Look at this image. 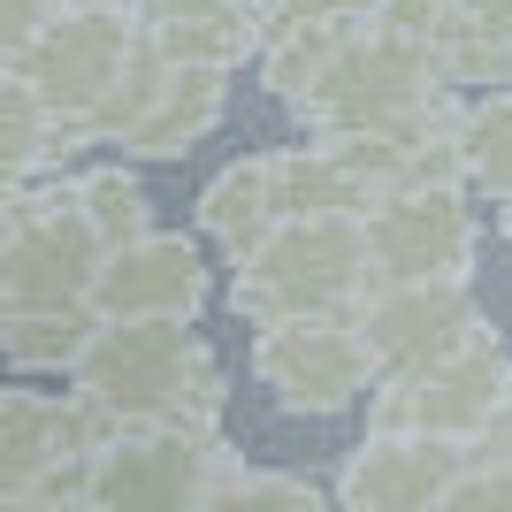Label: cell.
Wrapping results in <instances>:
<instances>
[{
  "instance_id": "cell-21",
  "label": "cell",
  "mask_w": 512,
  "mask_h": 512,
  "mask_svg": "<svg viewBox=\"0 0 512 512\" xmlns=\"http://www.w3.org/2000/svg\"><path fill=\"white\" fill-rule=\"evenodd\" d=\"M46 153H62V130L46 115V100L23 85L16 69H0V184H23Z\"/></svg>"
},
{
  "instance_id": "cell-24",
  "label": "cell",
  "mask_w": 512,
  "mask_h": 512,
  "mask_svg": "<svg viewBox=\"0 0 512 512\" xmlns=\"http://www.w3.org/2000/svg\"><path fill=\"white\" fill-rule=\"evenodd\" d=\"M54 8H62V0H0V69H8L23 46H31V31H39Z\"/></svg>"
},
{
  "instance_id": "cell-16",
  "label": "cell",
  "mask_w": 512,
  "mask_h": 512,
  "mask_svg": "<svg viewBox=\"0 0 512 512\" xmlns=\"http://www.w3.org/2000/svg\"><path fill=\"white\" fill-rule=\"evenodd\" d=\"M375 0H253V69L260 85L291 100L329 54L367 23Z\"/></svg>"
},
{
  "instance_id": "cell-25",
  "label": "cell",
  "mask_w": 512,
  "mask_h": 512,
  "mask_svg": "<svg viewBox=\"0 0 512 512\" xmlns=\"http://www.w3.org/2000/svg\"><path fill=\"white\" fill-rule=\"evenodd\" d=\"M459 31H474V39L512 54V0H459Z\"/></svg>"
},
{
  "instance_id": "cell-11",
  "label": "cell",
  "mask_w": 512,
  "mask_h": 512,
  "mask_svg": "<svg viewBox=\"0 0 512 512\" xmlns=\"http://www.w3.org/2000/svg\"><path fill=\"white\" fill-rule=\"evenodd\" d=\"M352 329L367 344V367H375V383L390 375H413L428 367L436 352L482 329V299H474V276H413V283H367L360 299L344 306Z\"/></svg>"
},
{
  "instance_id": "cell-14",
  "label": "cell",
  "mask_w": 512,
  "mask_h": 512,
  "mask_svg": "<svg viewBox=\"0 0 512 512\" xmlns=\"http://www.w3.org/2000/svg\"><path fill=\"white\" fill-rule=\"evenodd\" d=\"M107 436V421L77 390H0V505H39L46 467L85 459Z\"/></svg>"
},
{
  "instance_id": "cell-9",
  "label": "cell",
  "mask_w": 512,
  "mask_h": 512,
  "mask_svg": "<svg viewBox=\"0 0 512 512\" xmlns=\"http://www.w3.org/2000/svg\"><path fill=\"white\" fill-rule=\"evenodd\" d=\"M360 237H367V283L474 276V253H482L467 184H398V192L367 199Z\"/></svg>"
},
{
  "instance_id": "cell-17",
  "label": "cell",
  "mask_w": 512,
  "mask_h": 512,
  "mask_svg": "<svg viewBox=\"0 0 512 512\" xmlns=\"http://www.w3.org/2000/svg\"><path fill=\"white\" fill-rule=\"evenodd\" d=\"M100 329L92 299H39V306H0V360L16 375H62L77 367V352Z\"/></svg>"
},
{
  "instance_id": "cell-20",
  "label": "cell",
  "mask_w": 512,
  "mask_h": 512,
  "mask_svg": "<svg viewBox=\"0 0 512 512\" xmlns=\"http://www.w3.org/2000/svg\"><path fill=\"white\" fill-rule=\"evenodd\" d=\"M69 192H77V207H85L100 245H123V237L153 230V192L138 176V161H92V169L69 176Z\"/></svg>"
},
{
  "instance_id": "cell-8",
  "label": "cell",
  "mask_w": 512,
  "mask_h": 512,
  "mask_svg": "<svg viewBox=\"0 0 512 512\" xmlns=\"http://www.w3.org/2000/svg\"><path fill=\"white\" fill-rule=\"evenodd\" d=\"M230 459L222 428L192 421H123L92 444L85 505H199L214 467Z\"/></svg>"
},
{
  "instance_id": "cell-10",
  "label": "cell",
  "mask_w": 512,
  "mask_h": 512,
  "mask_svg": "<svg viewBox=\"0 0 512 512\" xmlns=\"http://www.w3.org/2000/svg\"><path fill=\"white\" fill-rule=\"evenodd\" d=\"M505 375H512V344L482 321L451 352H436L428 367L375 383L367 390V421H398V428H428V436H459L467 444L474 428L505 406Z\"/></svg>"
},
{
  "instance_id": "cell-5",
  "label": "cell",
  "mask_w": 512,
  "mask_h": 512,
  "mask_svg": "<svg viewBox=\"0 0 512 512\" xmlns=\"http://www.w3.org/2000/svg\"><path fill=\"white\" fill-rule=\"evenodd\" d=\"M130 46H138V8H130V0H107V8H54L8 69L46 100L62 146H92V107H100V92L115 85V69H123Z\"/></svg>"
},
{
  "instance_id": "cell-4",
  "label": "cell",
  "mask_w": 512,
  "mask_h": 512,
  "mask_svg": "<svg viewBox=\"0 0 512 512\" xmlns=\"http://www.w3.org/2000/svg\"><path fill=\"white\" fill-rule=\"evenodd\" d=\"M321 207L360 214V192H352V176H344L329 138H299V146L245 153L222 176H207V192H199V237L237 260L260 230H276L283 214H321Z\"/></svg>"
},
{
  "instance_id": "cell-6",
  "label": "cell",
  "mask_w": 512,
  "mask_h": 512,
  "mask_svg": "<svg viewBox=\"0 0 512 512\" xmlns=\"http://www.w3.org/2000/svg\"><path fill=\"white\" fill-rule=\"evenodd\" d=\"M253 383L291 421H337L375 390V367L352 314H291L253 329Z\"/></svg>"
},
{
  "instance_id": "cell-26",
  "label": "cell",
  "mask_w": 512,
  "mask_h": 512,
  "mask_svg": "<svg viewBox=\"0 0 512 512\" xmlns=\"http://www.w3.org/2000/svg\"><path fill=\"white\" fill-rule=\"evenodd\" d=\"M138 16H207V8H245V0H130Z\"/></svg>"
},
{
  "instance_id": "cell-27",
  "label": "cell",
  "mask_w": 512,
  "mask_h": 512,
  "mask_svg": "<svg viewBox=\"0 0 512 512\" xmlns=\"http://www.w3.org/2000/svg\"><path fill=\"white\" fill-rule=\"evenodd\" d=\"M62 8H107V0H62Z\"/></svg>"
},
{
  "instance_id": "cell-19",
  "label": "cell",
  "mask_w": 512,
  "mask_h": 512,
  "mask_svg": "<svg viewBox=\"0 0 512 512\" xmlns=\"http://www.w3.org/2000/svg\"><path fill=\"white\" fill-rule=\"evenodd\" d=\"M459 176H467V192H490V207H512V85H490L467 100Z\"/></svg>"
},
{
  "instance_id": "cell-23",
  "label": "cell",
  "mask_w": 512,
  "mask_h": 512,
  "mask_svg": "<svg viewBox=\"0 0 512 512\" xmlns=\"http://www.w3.org/2000/svg\"><path fill=\"white\" fill-rule=\"evenodd\" d=\"M367 23L390 31V39H406V46H421V54H436L459 31V0H375Z\"/></svg>"
},
{
  "instance_id": "cell-7",
  "label": "cell",
  "mask_w": 512,
  "mask_h": 512,
  "mask_svg": "<svg viewBox=\"0 0 512 512\" xmlns=\"http://www.w3.org/2000/svg\"><path fill=\"white\" fill-rule=\"evenodd\" d=\"M100 237L69 184L0 199V306H39V299H92L100 276Z\"/></svg>"
},
{
  "instance_id": "cell-13",
  "label": "cell",
  "mask_w": 512,
  "mask_h": 512,
  "mask_svg": "<svg viewBox=\"0 0 512 512\" xmlns=\"http://www.w3.org/2000/svg\"><path fill=\"white\" fill-rule=\"evenodd\" d=\"M467 444L459 436H428V428H398V421H367V436L344 451L329 497L352 512H428L444 505L451 474H459Z\"/></svg>"
},
{
  "instance_id": "cell-22",
  "label": "cell",
  "mask_w": 512,
  "mask_h": 512,
  "mask_svg": "<svg viewBox=\"0 0 512 512\" xmlns=\"http://www.w3.org/2000/svg\"><path fill=\"white\" fill-rule=\"evenodd\" d=\"M199 505H299V512H314V505H329V482L283 474V467H245V459L230 451V459L214 467V482H207Z\"/></svg>"
},
{
  "instance_id": "cell-15",
  "label": "cell",
  "mask_w": 512,
  "mask_h": 512,
  "mask_svg": "<svg viewBox=\"0 0 512 512\" xmlns=\"http://www.w3.org/2000/svg\"><path fill=\"white\" fill-rule=\"evenodd\" d=\"M230 77L237 69H214V62H169L161 54V77L146 85L138 115L123 123V161H184L199 138L222 130L230 115Z\"/></svg>"
},
{
  "instance_id": "cell-1",
  "label": "cell",
  "mask_w": 512,
  "mask_h": 512,
  "mask_svg": "<svg viewBox=\"0 0 512 512\" xmlns=\"http://www.w3.org/2000/svg\"><path fill=\"white\" fill-rule=\"evenodd\" d=\"M69 390L107 428L123 421L222 428V406H230V375L214 360V344L199 337V321H100L69 367Z\"/></svg>"
},
{
  "instance_id": "cell-2",
  "label": "cell",
  "mask_w": 512,
  "mask_h": 512,
  "mask_svg": "<svg viewBox=\"0 0 512 512\" xmlns=\"http://www.w3.org/2000/svg\"><path fill=\"white\" fill-rule=\"evenodd\" d=\"M360 291H367L360 214L321 207V214H283L276 230H260L237 253L230 314L260 329V321H291V314H344Z\"/></svg>"
},
{
  "instance_id": "cell-3",
  "label": "cell",
  "mask_w": 512,
  "mask_h": 512,
  "mask_svg": "<svg viewBox=\"0 0 512 512\" xmlns=\"http://www.w3.org/2000/svg\"><path fill=\"white\" fill-rule=\"evenodd\" d=\"M436 85H444V77H436V54L390 39V31H375V23H360V31H352V39H344L283 107L299 115L306 138H360V130L406 123Z\"/></svg>"
},
{
  "instance_id": "cell-28",
  "label": "cell",
  "mask_w": 512,
  "mask_h": 512,
  "mask_svg": "<svg viewBox=\"0 0 512 512\" xmlns=\"http://www.w3.org/2000/svg\"><path fill=\"white\" fill-rule=\"evenodd\" d=\"M505 237H512V207H505Z\"/></svg>"
},
{
  "instance_id": "cell-12",
  "label": "cell",
  "mask_w": 512,
  "mask_h": 512,
  "mask_svg": "<svg viewBox=\"0 0 512 512\" xmlns=\"http://www.w3.org/2000/svg\"><path fill=\"white\" fill-rule=\"evenodd\" d=\"M207 299H214V276H207L199 237L161 230V222L123 237V245H107L100 276H92L100 321H199Z\"/></svg>"
},
{
  "instance_id": "cell-18",
  "label": "cell",
  "mask_w": 512,
  "mask_h": 512,
  "mask_svg": "<svg viewBox=\"0 0 512 512\" xmlns=\"http://www.w3.org/2000/svg\"><path fill=\"white\" fill-rule=\"evenodd\" d=\"M138 31L169 62H214V69L253 62V0L245 8H207V16H138Z\"/></svg>"
}]
</instances>
